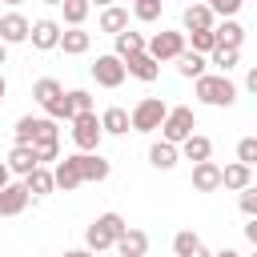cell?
<instances>
[{
  "label": "cell",
  "mask_w": 257,
  "mask_h": 257,
  "mask_svg": "<svg viewBox=\"0 0 257 257\" xmlns=\"http://www.w3.org/2000/svg\"><path fill=\"white\" fill-rule=\"evenodd\" d=\"M32 96H36V104L48 112V108H52V104L64 96V88H60V80H52V76H40V80L32 84Z\"/></svg>",
  "instance_id": "ffe728a7"
},
{
  "label": "cell",
  "mask_w": 257,
  "mask_h": 257,
  "mask_svg": "<svg viewBox=\"0 0 257 257\" xmlns=\"http://www.w3.org/2000/svg\"><path fill=\"white\" fill-rule=\"evenodd\" d=\"M189 257H213V253H209V249H205V245H197V249H193V253H189Z\"/></svg>",
  "instance_id": "b9f144b4"
},
{
  "label": "cell",
  "mask_w": 257,
  "mask_h": 257,
  "mask_svg": "<svg viewBox=\"0 0 257 257\" xmlns=\"http://www.w3.org/2000/svg\"><path fill=\"white\" fill-rule=\"evenodd\" d=\"M249 185H253V169H249V165L233 161V165H225V169H221V189L241 193V189H249Z\"/></svg>",
  "instance_id": "2e32d148"
},
{
  "label": "cell",
  "mask_w": 257,
  "mask_h": 257,
  "mask_svg": "<svg viewBox=\"0 0 257 257\" xmlns=\"http://www.w3.org/2000/svg\"><path fill=\"white\" fill-rule=\"evenodd\" d=\"M193 189H197V193H213V189H221V165H217V161H201V165H193Z\"/></svg>",
  "instance_id": "5bb4252c"
},
{
  "label": "cell",
  "mask_w": 257,
  "mask_h": 257,
  "mask_svg": "<svg viewBox=\"0 0 257 257\" xmlns=\"http://www.w3.org/2000/svg\"><path fill=\"white\" fill-rule=\"evenodd\" d=\"M205 64H209V60H205L201 52H189V48L177 56V72H181L185 80H201V76H205Z\"/></svg>",
  "instance_id": "83f0119b"
},
{
  "label": "cell",
  "mask_w": 257,
  "mask_h": 257,
  "mask_svg": "<svg viewBox=\"0 0 257 257\" xmlns=\"http://www.w3.org/2000/svg\"><path fill=\"white\" fill-rule=\"evenodd\" d=\"M209 8H213V16H221V20H233L237 12H241V4L245 0H205Z\"/></svg>",
  "instance_id": "d590c367"
},
{
  "label": "cell",
  "mask_w": 257,
  "mask_h": 257,
  "mask_svg": "<svg viewBox=\"0 0 257 257\" xmlns=\"http://www.w3.org/2000/svg\"><path fill=\"white\" fill-rule=\"evenodd\" d=\"M60 48H64L68 56H84V52L92 48V36H88L84 28H64V32H60Z\"/></svg>",
  "instance_id": "603a6c76"
},
{
  "label": "cell",
  "mask_w": 257,
  "mask_h": 257,
  "mask_svg": "<svg viewBox=\"0 0 257 257\" xmlns=\"http://www.w3.org/2000/svg\"><path fill=\"white\" fill-rule=\"evenodd\" d=\"M88 4H100V8H108V4H116V0H88Z\"/></svg>",
  "instance_id": "7dc6e473"
},
{
  "label": "cell",
  "mask_w": 257,
  "mask_h": 257,
  "mask_svg": "<svg viewBox=\"0 0 257 257\" xmlns=\"http://www.w3.org/2000/svg\"><path fill=\"white\" fill-rule=\"evenodd\" d=\"M161 8H165V0H133V16H137L141 24L161 20Z\"/></svg>",
  "instance_id": "f546056e"
},
{
  "label": "cell",
  "mask_w": 257,
  "mask_h": 257,
  "mask_svg": "<svg viewBox=\"0 0 257 257\" xmlns=\"http://www.w3.org/2000/svg\"><path fill=\"white\" fill-rule=\"evenodd\" d=\"M124 28H128V8H120V4H108V8L100 12V32L116 36V32H124Z\"/></svg>",
  "instance_id": "484cf974"
},
{
  "label": "cell",
  "mask_w": 257,
  "mask_h": 257,
  "mask_svg": "<svg viewBox=\"0 0 257 257\" xmlns=\"http://www.w3.org/2000/svg\"><path fill=\"white\" fill-rule=\"evenodd\" d=\"M181 157H185V161H193V165H201V161H209V157H213V141H209V137H201V133H193V137L181 145Z\"/></svg>",
  "instance_id": "d4e9b609"
},
{
  "label": "cell",
  "mask_w": 257,
  "mask_h": 257,
  "mask_svg": "<svg viewBox=\"0 0 257 257\" xmlns=\"http://www.w3.org/2000/svg\"><path fill=\"white\" fill-rule=\"evenodd\" d=\"M4 4H8V8H16V4H24V0H4Z\"/></svg>",
  "instance_id": "c3c4849f"
},
{
  "label": "cell",
  "mask_w": 257,
  "mask_h": 257,
  "mask_svg": "<svg viewBox=\"0 0 257 257\" xmlns=\"http://www.w3.org/2000/svg\"><path fill=\"white\" fill-rule=\"evenodd\" d=\"M60 32H64V28H60L56 20H48V16H44V20H36V24H32L28 40H32V48L48 52V48H60Z\"/></svg>",
  "instance_id": "9c48e42d"
},
{
  "label": "cell",
  "mask_w": 257,
  "mask_h": 257,
  "mask_svg": "<svg viewBox=\"0 0 257 257\" xmlns=\"http://www.w3.org/2000/svg\"><path fill=\"white\" fill-rule=\"evenodd\" d=\"M36 128H40V116H20L16 128H12L16 145H32V141H36Z\"/></svg>",
  "instance_id": "4dcf8cb0"
},
{
  "label": "cell",
  "mask_w": 257,
  "mask_h": 257,
  "mask_svg": "<svg viewBox=\"0 0 257 257\" xmlns=\"http://www.w3.org/2000/svg\"><path fill=\"white\" fill-rule=\"evenodd\" d=\"M4 185H8V165L0 161V189H4Z\"/></svg>",
  "instance_id": "ee69618b"
},
{
  "label": "cell",
  "mask_w": 257,
  "mask_h": 257,
  "mask_svg": "<svg viewBox=\"0 0 257 257\" xmlns=\"http://www.w3.org/2000/svg\"><path fill=\"white\" fill-rule=\"evenodd\" d=\"M116 253L120 257H145L149 253V233L145 229H124L120 241H116Z\"/></svg>",
  "instance_id": "e0dca14e"
},
{
  "label": "cell",
  "mask_w": 257,
  "mask_h": 257,
  "mask_svg": "<svg viewBox=\"0 0 257 257\" xmlns=\"http://www.w3.org/2000/svg\"><path fill=\"white\" fill-rule=\"evenodd\" d=\"M145 52H149L157 64H165V60H177V56L185 52V32H173V28H165V32H153V40L145 44Z\"/></svg>",
  "instance_id": "8992f818"
},
{
  "label": "cell",
  "mask_w": 257,
  "mask_h": 257,
  "mask_svg": "<svg viewBox=\"0 0 257 257\" xmlns=\"http://www.w3.org/2000/svg\"><path fill=\"white\" fill-rule=\"evenodd\" d=\"M193 128H197V116H193V108H169V116H165V124H161V141H169V145H185L189 137H193Z\"/></svg>",
  "instance_id": "277c9868"
},
{
  "label": "cell",
  "mask_w": 257,
  "mask_h": 257,
  "mask_svg": "<svg viewBox=\"0 0 257 257\" xmlns=\"http://www.w3.org/2000/svg\"><path fill=\"white\" fill-rule=\"evenodd\" d=\"M60 8H64V24H68V28H80L92 4H88V0H64Z\"/></svg>",
  "instance_id": "f1b7e54d"
},
{
  "label": "cell",
  "mask_w": 257,
  "mask_h": 257,
  "mask_svg": "<svg viewBox=\"0 0 257 257\" xmlns=\"http://www.w3.org/2000/svg\"><path fill=\"white\" fill-rule=\"evenodd\" d=\"M64 257H96L92 249H64Z\"/></svg>",
  "instance_id": "60d3db41"
},
{
  "label": "cell",
  "mask_w": 257,
  "mask_h": 257,
  "mask_svg": "<svg viewBox=\"0 0 257 257\" xmlns=\"http://www.w3.org/2000/svg\"><path fill=\"white\" fill-rule=\"evenodd\" d=\"M32 32V20L20 12H4L0 16V44H24Z\"/></svg>",
  "instance_id": "ba28073f"
},
{
  "label": "cell",
  "mask_w": 257,
  "mask_h": 257,
  "mask_svg": "<svg viewBox=\"0 0 257 257\" xmlns=\"http://www.w3.org/2000/svg\"><path fill=\"white\" fill-rule=\"evenodd\" d=\"M100 137H104V128H100V116H96V112L72 116V145H76L80 153H96V149H100Z\"/></svg>",
  "instance_id": "5b68a950"
},
{
  "label": "cell",
  "mask_w": 257,
  "mask_h": 257,
  "mask_svg": "<svg viewBox=\"0 0 257 257\" xmlns=\"http://www.w3.org/2000/svg\"><path fill=\"white\" fill-rule=\"evenodd\" d=\"M52 181H56V189H64V193L80 189V185H84V177H80V157H64V161H56Z\"/></svg>",
  "instance_id": "30bf717a"
},
{
  "label": "cell",
  "mask_w": 257,
  "mask_h": 257,
  "mask_svg": "<svg viewBox=\"0 0 257 257\" xmlns=\"http://www.w3.org/2000/svg\"><path fill=\"white\" fill-rule=\"evenodd\" d=\"M245 241L257 249V217H249V225H245Z\"/></svg>",
  "instance_id": "f35d334b"
},
{
  "label": "cell",
  "mask_w": 257,
  "mask_h": 257,
  "mask_svg": "<svg viewBox=\"0 0 257 257\" xmlns=\"http://www.w3.org/2000/svg\"><path fill=\"white\" fill-rule=\"evenodd\" d=\"M124 72H128V76H137V80H145V84H153V80L161 76V64H157L149 52H137V56H128V60H124Z\"/></svg>",
  "instance_id": "4fadbf2b"
},
{
  "label": "cell",
  "mask_w": 257,
  "mask_h": 257,
  "mask_svg": "<svg viewBox=\"0 0 257 257\" xmlns=\"http://www.w3.org/2000/svg\"><path fill=\"white\" fill-rule=\"evenodd\" d=\"M100 128H104L108 137H124L133 124H128V112H124L120 104H112V108H104V112H100Z\"/></svg>",
  "instance_id": "cb8c5ba5"
},
{
  "label": "cell",
  "mask_w": 257,
  "mask_h": 257,
  "mask_svg": "<svg viewBox=\"0 0 257 257\" xmlns=\"http://www.w3.org/2000/svg\"><path fill=\"white\" fill-rule=\"evenodd\" d=\"M189 40H193V48H189V52H201V56H209V52L217 48V36H213V28H209V32H189Z\"/></svg>",
  "instance_id": "836d02e7"
},
{
  "label": "cell",
  "mask_w": 257,
  "mask_h": 257,
  "mask_svg": "<svg viewBox=\"0 0 257 257\" xmlns=\"http://www.w3.org/2000/svg\"><path fill=\"white\" fill-rule=\"evenodd\" d=\"M4 60H8V44H0V64H4Z\"/></svg>",
  "instance_id": "bcb514c9"
},
{
  "label": "cell",
  "mask_w": 257,
  "mask_h": 257,
  "mask_svg": "<svg viewBox=\"0 0 257 257\" xmlns=\"http://www.w3.org/2000/svg\"><path fill=\"white\" fill-rule=\"evenodd\" d=\"M4 92H8V80H4V72H0V100H4Z\"/></svg>",
  "instance_id": "f6af8a7d"
},
{
  "label": "cell",
  "mask_w": 257,
  "mask_h": 257,
  "mask_svg": "<svg viewBox=\"0 0 257 257\" xmlns=\"http://www.w3.org/2000/svg\"><path fill=\"white\" fill-rule=\"evenodd\" d=\"M197 245H201V237H197L193 229H181V233L173 237V253H177V257H189Z\"/></svg>",
  "instance_id": "d6a6232c"
},
{
  "label": "cell",
  "mask_w": 257,
  "mask_h": 257,
  "mask_svg": "<svg viewBox=\"0 0 257 257\" xmlns=\"http://www.w3.org/2000/svg\"><path fill=\"white\" fill-rule=\"evenodd\" d=\"M237 161L249 165V169L257 165V137H241V141H237Z\"/></svg>",
  "instance_id": "e575fe53"
},
{
  "label": "cell",
  "mask_w": 257,
  "mask_h": 257,
  "mask_svg": "<svg viewBox=\"0 0 257 257\" xmlns=\"http://www.w3.org/2000/svg\"><path fill=\"white\" fill-rule=\"evenodd\" d=\"M213 36H217L221 48H237V52H241V44H245V28H241L237 20H221V24H213Z\"/></svg>",
  "instance_id": "d6986e66"
},
{
  "label": "cell",
  "mask_w": 257,
  "mask_h": 257,
  "mask_svg": "<svg viewBox=\"0 0 257 257\" xmlns=\"http://www.w3.org/2000/svg\"><path fill=\"white\" fill-rule=\"evenodd\" d=\"M237 205H241V213H245V217H257V189H253V185H249V189H241Z\"/></svg>",
  "instance_id": "74e56055"
},
{
  "label": "cell",
  "mask_w": 257,
  "mask_h": 257,
  "mask_svg": "<svg viewBox=\"0 0 257 257\" xmlns=\"http://www.w3.org/2000/svg\"><path fill=\"white\" fill-rule=\"evenodd\" d=\"M44 4H64V0H44Z\"/></svg>",
  "instance_id": "681fc988"
},
{
  "label": "cell",
  "mask_w": 257,
  "mask_h": 257,
  "mask_svg": "<svg viewBox=\"0 0 257 257\" xmlns=\"http://www.w3.org/2000/svg\"><path fill=\"white\" fill-rule=\"evenodd\" d=\"M245 88H249V92H253V96H257V64H253V68H249V72H245Z\"/></svg>",
  "instance_id": "ab89813d"
},
{
  "label": "cell",
  "mask_w": 257,
  "mask_h": 257,
  "mask_svg": "<svg viewBox=\"0 0 257 257\" xmlns=\"http://www.w3.org/2000/svg\"><path fill=\"white\" fill-rule=\"evenodd\" d=\"M68 104H72V116H80V112H92V96H88L84 88H68Z\"/></svg>",
  "instance_id": "8d00e7d4"
},
{
  "label": "cell",
  "mask_w": 257,
  "mask_h": 257,
  "mask_svg": "<svg viewBox=\"0 0 257 257\" xmlns=\"http://www.w3.org/2000/svg\"><path fill=\"white\" fill-rule=\"evenodd\" d=\"M24 189H28V197H48V193L56 189V181H52V169L36 165V169L24 177Z\"/></svg>",
  "instance_id": "7402d4cb"
},
{
  "label": "cell",
  "mask_w": 257,
  "mask_h": 257,
  "mask_svg": "<svg viewBox=\"0 0 257 257\" xmlns=\"http://www.w3.org/2000/svg\"><path fill=\"white\" fill-rule=\"evenodd\" d=\"M124 60L120 56H112V52H104V56H96V64H92V80L100 84V88H120L124 84Z\"/></svg>",
  "instance_id": "52a82bcc"
},
{
  "label": "cell",
  "mask_w": 257,
  "mask_h": 257,
  "mask_svg": "<svg viewBox=\"0 0 257 257\" xmlns=\"http://www.w3.org/2000/svg\"><path fill=\"white\" fill-rule=\"evenodd\" d=\"M128 225H124V217L120 213H100L88 229H84V245L92 249V253H104V249H116V241H120V233H124Z\"/></svg>",
  "instance_id": "7a4b0ae2"
},
{
  "label": "cell",
  "mask_w": 257,
  "mask_h": 257,
  "mask_svg": "<svg viewBox=\"0 0 257 257\" xmlns=\"http://www.w3.org/2000/svg\"><path fill=\"white\" fill-rule=\"evenodd\" d=\"M76 157H80V177H84V181H108L112 165H108L100 153H76Z\"/></svg>",
  "instance_id": "ac0fdd59"
},
{
  "label": "cell",
  "mask_w": 257,
  "mask_h": 257,
  "mask_svg": "<svg viewBox=\"0 0 257 257\" xmlns=\"http://www.w3.org/2000/svg\"><path fill=\"white\" fill-rule=\"evenodd\" d=\"M165 116H169V104H165L161 96H145V100H137V108L128 112V124H133V133H157V128L165 124Z\"/></svg>",
  "instance_id": "3957f363"
},
{
  "label": "cell",
  "mask_w": 257,
  "mask_h": 257,
  "mask_svg": "<svg viewBox=\"0 0 257 257\" xmlns=\"http://www.w3.org/2000/svg\"><path fill=\"white\" fill-rule=\"evenodd\" d=\"M24 209H28V189H24V181H20V185L8 181V185L0 189V217H20Z\"/></svg>",
  "instance_id": "8fae6325"
},
{
  "label": "cell",
  "mask_w": 257,
  "mask_h": 257,
  "mask_svg": "<svg viewBox=\"0 0 257 257\" xmlns=\"http://www.w3.org/2000/svg\"><path fill=\"white\" fill-rule=\"evenodd\" d=\"M181 24H185V32H209V28L217 24V16H213L209 4H189V8L181 12Z\"/></svg>",
  "instance_id": "7c38bea8"
},
{
  "label": "cell",
  "mask_w": 257,
  "mask_h": 257,
  "mask_svg": "<svg viewBox=\"0 0 257 257\" xmlns=\"http://www.w3.org/2000/svg\"><path fill=\"white\" fill-rule=\"evenodd\" d=\"M112 40H116V52H112V56H120V60H128V56H137V52H145V44H149L141 32H128V28H124V32H116Z\"/></svg>",
  "instance_id": "4316f807"
},
{
  "label": "cell",
  "mask_w": 257,
  "mask_h": 257,
  "mask_svg": "<svg viewBox=\"0 0 257 257\" xmlns=\"http://www.w3.org/2000/svg\"><path fill=\"white\" fill-rule=\"evenodd\" d=\"M8 173H20V177H28L32 169H36V153H32V145H12V153H8Z\"/></svg>",
  "instance_id": "44dd1931"
},
{
  "label": "cell",
  "mask_w": 257,
  "mask_h": 257,
  "mask_svg": "<svg viewBox=\"0 0 257 257\" xmlns=\"http://www.w3.org/2000/svg\"><path fill=\"white\" fill-rule=\"evenodd\" d=\"M193 92H197L201 104H213V108H233L237 104V84L225 72H205L201 80H193Z\"/></svg>",
  "instance_id": "6da1fadb"
},
{
  "label": "cell",
  "mask_w": 257,
  "mask_h": 257,
  "mask_svg": "<svg viewBox=\"0 0 257 257\" xmlns=\"http://www.w3.org/2000/svg\"><path fill=\"white\" fill-rule=\"evenodd\" d=\"M213 257H241V253H237V249H217Z\"/></svg>",
  "instance_id": "7bdbcfd3"
},
{
  "label": "cell",
  "mask_w": 257,
  "mask_h": 257,
  "mask_svg": "<svg viewBox=\"0 0 257 257\" xmlns=\"http://www.w3.org/2000/svg\"><path fill=\"white\" fill-rule=\"evenodd\" d=\"M237 60H241V52H237V48H221V44H217V48L209 52V64H217L221 72H229V68H237Z\"/></svg>",
  "instance_id": "1f68e13d"
},
{
  "label": "cell",
  "mask_w": 257,
  "mask_h": 257,
  "mask_svg": "<svg viewBox=\"0 0 257 257\" xmlns=\"http://www.w3.org/2000/svg\"><path fill=\"white\" fill-rule=\"evenodd\" d=\"M177 161H181V149H177V145H169V141L149 145V165H153V169L169 173V169H177Z\"/></svg>",
  "instance_id": "9a60e30c"
}]
</instances>
